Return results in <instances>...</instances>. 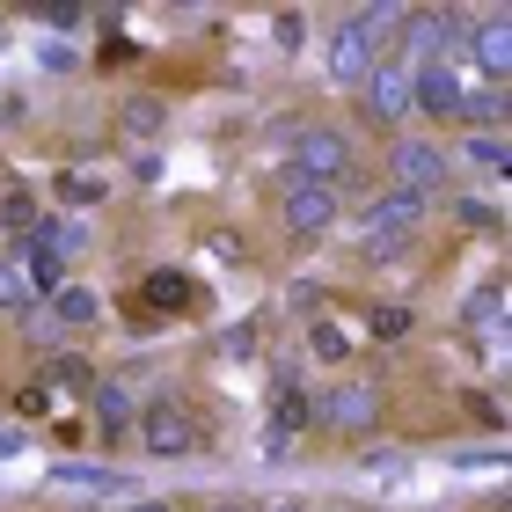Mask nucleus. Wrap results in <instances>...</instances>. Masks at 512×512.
I'll return each instance as SVG.
<instances>
[{
  "label": "nucleus",
  "mask_w": 512,
  "mask_h": 512,
  "mask_svg": "<svg viewBox=\"0 0 512 512\" xmlns=\"http://www.w3.org/2000/svg\"><path fill=\"white\" fill-rule=\"evenodd\" d=\"M381 417H388L381 381H337V388L315 403V425H322V432H337V439H366V432H381Z\"/></svg>",
  "instance_id": "f257e3e1"
},
{
  "label": "nucleus",
  "mask_w": 512,
  "mask_h": 512,
  "mask_svg": "<svg viewBox=\"0 0 512 512\" xmlns=\"http://www.w3.org/2000/svg\"><path fill=\"white\" fill-rule=\"evenodd\" d=\"M286 169H293V183H322V191H337V176H352V139H344L337 125H308V132H293Z\"/></svg>",
  "instance_id": "f03ea898"
},
{
  "label": "nucleus",
  "mask_w": 512,
  "mask_h": 512,
  "mask_svg": "<svg viewBox=\"0 0 512 512\" xmlns=\"http://www.w3.org/2000/svg\"><path fill=\"white\" fill-rule=\"evenodd\" d=\"M139 439H147V454H154V461H183V454H198V447H205V432H198L191 403H176V395H161V403L139 410Z\"/></svg>",
  "instance_id": "7ed1b4c3"
},
{
  "label": "nucleus",
  "mask_w": 512,
  "mask_h": 512,
  "mask_svg": "<svg viewBox=\"0 0 512 512\" xmlns=\"http://www.w3.org/2000/svg\"><path fill=\"white\" fill-rule=\"evenodd\" d=\"M278 220H286V235L300 242H322L330 227L344 220V198L322 191V183H286V198H278Z\"/></svg>",
  "instance_id": "20e7f679"
},
{
  "label": "nucleus",
  "mask_w": 512,
  "mask_h": 512,
  "mask_svg": "<svg viewBox=\"0 0 512 512\" xmlns=\"http://www.w3.org/2000/svg\"><path fill=\"white\" fill-rule=\"evenodd\" d=\"M447 147H432V139H395L388 147V183L395 191H417V198H432L439 183H447Z\"/></svg>",
  "instance_id": "39448f33"
},
{
  "label": "nucleus",
  "mask_w": 512,
  "mask_h": 512,
  "mask_svg": "<svg viewBox=\"0 0 512 512\" xmlns=\"http://www.w3.org/2000/svg\"><path fill=\"white\" fill-rule=\"evenodd\" d=\"M359 103H366V118H374V125L403 132V118H410V66L403 59H374V74L359 81Z\"/></svg>",
  "instance_id": "423d86ee"
},
{
  "label": "nucleus",
  "mask_w": 512,
  "mask_h": 512,
  "mask_svg": "<svg viewBox=\"0 0 512 512\" xmlns=\"http://www.w3.org/2000/svg\"><path fill=\"white\" fill-rule=\"evenodd\" d=\"M461 103H469V88H461L454 66H410V118L461 125Z\"/></svg>",
  "instance_id": "0eeeda50"
},
{
  "label": "nucleus",
  "mask_w": 512,
  "mask_h": 512,
  "mask_svg": "<svg viewBox=\"0 0 512 512\" xmlns=\"http://www.w3.org/2000/svg\"><path fill=\"white\" fill-rule=\"evenodd\" d=\"M425 213H432V198H417V191H395V183H388V191H381V198L359 213V227H366L374 242H410V227L425 220Z\"/></svg>",
  "instance_id": "6e6552de"
},
{
  "label": "nucleus",
  "mask_w": 512,
  "mask_h": 512,
  "mask_svg": "<svg viewBox=\"0 0 512 512\" xmlns=\"http://www.w3.org/2000/svg\"><path fill=\"white\" fill-rule=\"evenodd\" d=\"M366 74H374V37H366L359 22H337V30H330V81L359 88Z\"/></svg>",
  "instance_id": "1a4fd4ad"
},
{
  "label": "nucleus",
  "mask_w": 512,
  "mask_h": 512,
  "mask_svg": "<svg viewBox=\"0 0 512 512\" xmlns=\"http://www.w3.org/2000/svg\"><path fill=\"white\" fill-rule=\"evenodd\" d=\"M469 52H476V66H483V74H491V81L505 88V81H512V22H505V15H483Z\"/></svg>",
  "instance_id": "9d476101"
},
{
  "label": "nucleus",
  "mask_w": 512,
  "mask_h": 512,
  "mask_svg": "<svg viewBox=\"0 0 512 512\" xmlns=\"http://www.w3.org/2000/svg\"><path fill=\"white\" fill-rule=\"evenodd\" d=\"M308 425H315V403L293 381H278L271 388V447H278V439H293V432H308Z\"/></svg>",
  "instance_id": "9b49d317"
},
{
  "label": "nucleus",
  "mask_w": 512,
  "mask_h": 512,
  "mask_svg": "<svg viewBox=\"0 0 512 512\" xmlns=\"http://www.w3.org/2000/svg\"><path fill=\"white\" fill-rule=\"evenodd\" d=\"M461 169H476V176H505V169H512L505 132H469V139H461Z\"/></svg>",
  "instance_id": "f8f14e48"
},
{
  "label": "nucleus",
  "mask_w": 512,
  "mask_h": 512,
  "mask_svg": "<svg viewBox=\"0 0 512 512\" xmlns=\"http://www.w3.org/2000/svg\"><path fill=\"white\" fill-rule=\"evenodd\" d=\"M88 403H96V425H103L110 439L132 425V388H125V381H96V395H88Z\"/></svg>",
  "instance_id": "ddd939ff"
},
{
  "label": "nucleus",
  "mask_w": 512,
  "mask_h": 512,
  "mask_svg": "<svg viewBox=\"0 0 512 512\" xmlns=\"http://www.w3.org/2000/svg\"><path fill=\"white\" fill-rule=\"evenodd\" d=\"M461 322H476L483 344H498V337H505V330H498V322H505V278H491V286H483L469 308H461Z\"/></svg>",
  "instance_id": "4468645a"
},
{
  "label": "nucleus",
  "mask_w": 512,
  "mask_h": 512,
  "mask_svg": "<svg viewBox=\"0 0 512 512\" xmlns=\"http://www.w3.org/2000/svg\"><path fill=\"white\" fill-rule=\"evenodd\" d=\"M22 308H37V286L22 271V256H0V315H22Z\"/></svg>",
  "instance_id": "2eb2a0df"
},
{
  "label": "nucleus",
  "mask_w": 512,
  "mask_h": 512,
  "mask_svg": "<svg viewBox=\"0 0 512 512\" xmlns=\"http://www.w3.org/2000/svg\"><path fill=\"white\" fill-rule=\"evenodd\" d=\"M0 227H8L15 242H30V235H37V198L22 191V183H8V191H0Z\"/></svg>",
  "instance_id": "dca6fc26"
},
{
  "label": "nucleus",
  "mask_w": 512,
  "mask_h": 512,
  "mask_svg": "<svg viewBox=\"0 0 512 512\" xmlns=\"http://www.w3.org/2000/svg\"><path fill=\"white\" fill-rule=\"evenodd\" d=\"M52 315L66 322V330H88V322L103 315V300L88 293V286H59V293H52Z\"/></svg>",
  "instance_id": "f3484780"
},
{
  "label": "nucleus",
  "mask_w": 512,
  "mask_h": 512,
  "mask_svg": "<svg viewBox=\"0 0 512 512\" xmlns=\"http://www.w3.org/2000/svg\"><path fill=\"white\" fill-rule=\"evenodd\" d=\"M147 300H154V308H198V293H191V278H183V271H154L147 278Z\"/></svg>",
  "instance_id": "a211bd4d"
},
{
  "label": "nucleus",
  "mask_w": 512,
  "mask_h": 512,
  "mask_svg": "<svg viewBox=\"0 0 512 512\" xmlns=\"http://www.w3.org/2000/svg\"><path fill=\"white\" fill-rule=\"evenodd\" d=\"M52 483H66V491H118L110 469H81V461H52Z\"/></svg>",
  "instance_id": "6ab92c4d"
},
{
  "label": "nucleus",
  "mask_w": 512,
  "mask_h": 512,
  "mask_svg": "<svg viewBox=\"0 0 512 512\" xmlns=\"http://www.w3.org/2000/svg\"><path fill=\"white\" fill-rule=\"evenodd\" d=\"M161 125H169V110H161L154 96H132V103H125V132H139V139H154Z\"/></svg>",
  "instance_id": "aec40b11"
},
{
  "label": "nucleus",
  "mask_w": 512,
  "mask_h": 512,
  "mask_svg": "<svg viewBox=\"0 0 512 512\" xmlns=\"http://www.w3.org/2000/svg\"><path fill=\"white\" fill-rule=\"evenodd\" d=\"M308 352L315 359H330V366H344V352H352V337L337 330V322H315V337H308Z\"/></svg>",
  "instance_id": "412c9836"
},
{
  "label": "nucleus",
  "mask_w": 512,
  "mask_h": 512,
  "mask_svg": "<svg viewBox=\"0 0 512 512\" xmlns=\"http://www.w3.org/2000/svg\"><path fill=\"white\" fill-rule=\"evenodd\" d=\"M374 330L381 337H410V308H374Z\"/></svg>",
  "instance_id": "4be33fe9"
},
{
  "label": "nucleus",
  "mask_w": 512,
  "mask_h": 512,
  "mask_svg": "<svg viewBox=\"0 0 512 512\" xmlns=\"http://www.w3.org/2000/svg\"><path fill=\"white\" fill-rule=\"evenodd\" d=\"M52 388H88V366L81 359H59L52 366Z\"/></svg>",
  "instance_id": "5701e85b"
},
{
  "label": "nucleus",
  "mask_w": 512,
  "mask_h": 512,
  "mask_svg": "<svg viewBox=\"0 0 512 512\" xmlns=\"http://www.w3.org/2000/svg\"><path fill=\"white\" fill-rule=\"evenodd\" d=\"M37 66H44V74H66V66H74V52H66V44H44Z\"/></svg>",
  "instance_id": "b1692460"
},
{
  "label": "nucleus",
  "mask_w": 512,
  "mask_h": 512,
  "mask_svg": "<svg viewBox=\"0 0 512 512\" xmlns=\"http://www.w3.org/2000/svg\"><path fill=\"white\" fill-rule=\"evenodd\" d=\"M300 37H308V22H300V15H278V44H286V52H293Z\"/></svg>",
  "instance_id": "393cba45"
},
{
  "label": "nucleus",
  "mask_w": 512,
  "mask_h": 512,
  "mask_svg": "<svg viewBox=\"0 0 512 512\" xmlns=\"http://www.w3.org/2000/svg\"><path fill=\"white\" fill-rule=\"evenodd\" d=\"M125 512H176L169 498H139V505H125Z\"/></svg>",
  "instance_id": "a878e982"
},
{
  "label": "nucleus",
  "mask_w": 512,
  "mask_h": 512,
  "mask_svg": "<svg viewBox=\"0 0 512 512\" xmlns=\"http://www.w3.org/2000/svg\"><path fill=\"white\" fill-rule=\"evenodd\" d=\"M213 512H249V505H235V498H220V505H213Z\"/></svg>",
  "instance_id": "bb28decb"
},
{
  "label": "nucleus",
  "mask_w": 512,
  "mask_h": 512,
  "mask_svg": "<svg viewBox=\"0 0 512 512\" xmlns=\"http://www.w3.org/2000/svg\"><path fill=\"white\" fill-rule=\"evenodd\" d=\"M271 512H300V505H271Z\"/></svg>",
  "instance_id": "cd10ccee"
}]
</instances>
